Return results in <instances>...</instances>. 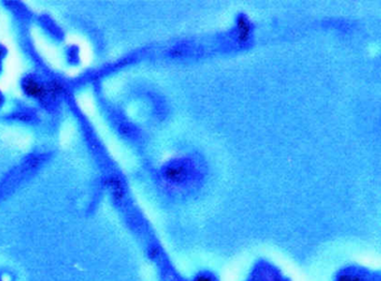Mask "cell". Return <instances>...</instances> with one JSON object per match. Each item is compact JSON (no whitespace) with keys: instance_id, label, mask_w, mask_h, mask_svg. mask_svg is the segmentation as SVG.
<instances>
[{"instance_id":"6","label":"cell","mask_w":381,"mask_h":281,"mask_svg":"<svg viewBox=\"0 0 381 281\" xmlns=\"http://www.w3.org/2000/svg\"><path fill=\"white\" fill-rule=\"evenodd\" d=\"M336 281H364V279L358 277V276H355V274L343 273V274H340Z\"/></svg>"},{"instance_id":"5","label":"cell","mask_w":381,"mask_h":281,"mask_svg":"<svg viewBox=\"0 0 381 281\" xmlns=\"http://www.w3.org/2000/svg\"><path fill=\"white\" fill-rule=\"evenodd\" d=\"M47 88H48V94H49V97H52V99H56V97H58L59 95H61L64 93V86L61 85L60 83L58 82H52L49 83L47 85Z\"/></svg>"},{"instance_id":"4","label":"cell","mask_w":381,"mask_h":281,"mask_svg":"<svg viewBox=\"0 0 381 281\" xmlns=\"http://www.w3.org/2000/svg\"><path fill=\"white\" fill-rule=\"evenodd\" d=\"M109 183V186L111 190H112V193L114 195L115 200H122L123 198H124V194H125V190H124V185H123V183L120 179L118 178H112L110 179L108 181Z\"/></svg>"},{"instance_id":"7","label":"cell","mask_w":381,"mask_h":281,"mask_svg":"<svg viewBox=\"0 0 381 281\" xmlns=\"http://www.w3.org/2000/svg\"><path fill=\"white\" fill-rule=\"evenodd\" d=\"M194 281H214V279L210 276H208V274L202 273V274H199L198 277H196Z\"/></svg>"},{"instance_id":"1","label":"cell","mask_w":381,"mask_h":281,"mask_svg":"<svg viewBox=\"0 0 381 281\" xmlns=\"http://www.w3.org/2000/svg\"><path fill=\"white\" fill-rule=\"evenodd\" d=\"M192 169L184 161H175L165 166L163 170V178L172 184H182L189 179Z\"/></svg>"},{"instance_id":"9","label":"cell","mask_w":381,"mask_h":281,"mask_svg":"<svg viewBox=\"0 0 381 281\" xmlns=\"http://www.w3.org/2000/svg\"><path fill=\"white\" fill-rule=\"evenodd\" d=\"M2 103H3V97L2 95H0V105H2Z\"/></svg>"},{"instance_id":"8","label":"cell","mask_w":381,"mask_h":281,"mask_svg":"<svg viewBox=\"0 0 381 281\" xmlns=\"http://www.w3.org/2000/svg\"><path fill=\"white\" fill-rule=\"evenodd\" d=\"M3 56H4V51L2 50V48H0V64H2V58H3Z\"/></svg>"},{"instance_id":"3","label":"cell","mask_w":381,"mask_h":281,"mask_svg":"<svg viewBox=\"0 0 381 281\" xmlns=\"http://www.w3.org/2000/svg\"><path fill=\"white\" fill-rule=\"evenodd\" d=\"M251 34V26L247 18L241 15L237 19V39L241 42L248 41Z\"/></svg>"},{"instance_id":"2","label":"cell","mask_w":381,"mask_h":281,"mask_svg":"<svg viewBox=\"0 0 381 281\" xmlns=\"http://www.w3.org/2000/svg\"><path fill=\"white\" fill-rule=\"evenodd\" d=\"M23 89L25 94L28 95L29 97H33V99L46 100L47 97H49L47 85L39 83L33 77H27L24 79Z\"/></svg>"}]
</instances>
